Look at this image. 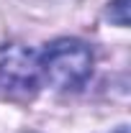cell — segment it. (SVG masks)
<instances>
[{
	"label": "cell",
	"instance_id": "obj_1",
	"mask_svg": "<svg viewBox=\"0 0 131 133\" xmlns=\"http://www.w3.org/2000/svg\"><path fill=\"white\" fill-rule=\"evenodd\" d=\"M39 72L57 90H80L93 74V51L80 38H57L39 54Z\"/></svg>",
	"mask_w": 131,
	"mask_h": 133
},
{
	"label": "cell",
	"instance_id": "obj_2",
	"mask_svg": "<svg viewBox=\"0 0 131 133\" xmlns=\"http://www.w3.org/2000/svg\"><path fill=\"white\" fill-rule=\"evenodd\" d=\"M41 82L39 54L23 44H0V92L5 95H33Z\"/></svg>",
	"mask_w": 131,
	"mask_h": 133
},
{
	"label": "cell",
	"instance_id": "obj_3",
	"mask_svg": "<svg viewBox=\"0 0 131 133\" xmlns=\"http://www.w3.org/2000/svg\"><path fill=\"white\" fill-rule=\"evenodd\" d=\"M108 18L116 26H129V5H126V0H113L111 8H108Z\"/></svg>",
	"mask_w": 131,
	"mask_h": 133
},
{
	"label": "cell",
	"instance_id": "obj_4",
	"mask_svg": "<svg viewBox=\"0 0 131 133\" xmlns=\"http://www.w3.org/2000/svg\"><path fill=\"white\" fill-rule=\"evenodd\" d=\"M108 133H129V128L126 125H118V128H113V131H108Z\"/></svg>",
	"mask_w": 131,
	"mask_h": 133
}]
</instances>
